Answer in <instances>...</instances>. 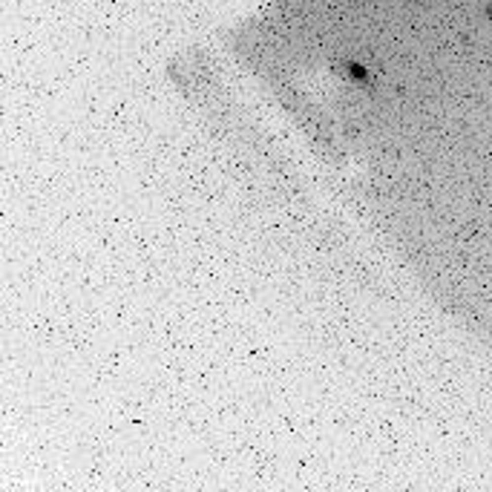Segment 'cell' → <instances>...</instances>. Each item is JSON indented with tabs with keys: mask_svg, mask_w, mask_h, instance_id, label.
<instances>
[{
	"mask_svg": "<svg viewBox=\"0 0 492 492\" xmlns=\"http://www.w3.org/2000/svg\"><path fill=\"white\" fill-rule=\"evenodd\" d=\"M348 75L354 78L357 84H369V69L357 67V64H348Z\"/></svg>",
	"mask_w": 492,
	"mask_h": 492,
	"instance_id": "6da1fadb",
	"label": "cell"
}]
</instances>
